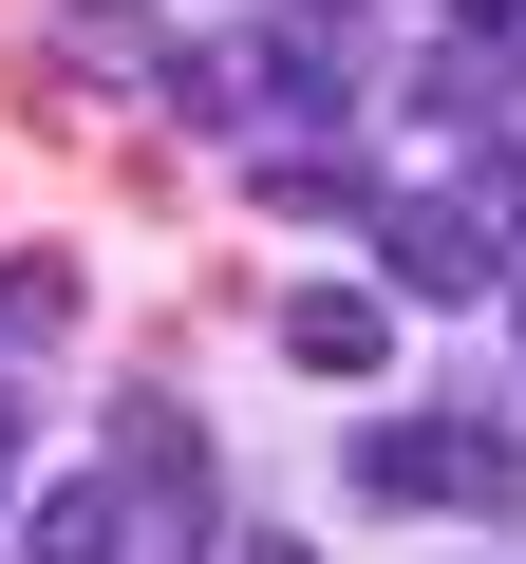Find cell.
Instances as JSON below:
<instances>
[{
  "label": "cell",
  "mask_w": 526,
  "mask_h": 564,
  "mask_svg": "<svg viewBox=\"0 0 526 564\" xmlns=\"http://www.w3.org/2000/svg\"><path fill=\"white\" fill-rule=\"evenodd\" d=\"M358 508H526L507 414H358Z\"/></svg>",
  "instance_id": "1"
},
{
  "label": "cell",
  "mask_w": 526,
  "mask_h": 564,
  "mask_svg": "<svg viewBox=\"0 0 526 564\" xmlns=\"http://www.w3.org/2000/svg\"><path fill=\"white\" fill-rule=\"evenodd\" d=\"M226 57H244V113L283 132V151H302V132H339V113H358V76H376L358 0H283V20H263V39H226Z\"/></svg>",
  "instance_id": "2"
},
{
  "label": "cell",
  "mask_w": 526,
  "mask_h": 564,
  "mask_svg": "<svg viewBox=\"0 0 526 564\" xmlns=\"http://www.w3.org/2000/svg\"><path fill=\"white\" fill-rule=\"evenodd\" d=\"M113 508H132V545H244V527L207 508V433H188L169 395L113 414Z\"/></svg>",
  "instance_id": "3"
},
{
  "label": "cell",
  "mask_w": 526,
  "mask_h": 564,
  "mask_svg": "<svg viewBox=\"0 0 526 564\" xmlns=\"http://www.w3.org/2000/svg\"><path fill=\"white\" fill-rule=\"evenodd\" d=\"M489 282H507V245H489V207H470V188L376 207V302H489Z\"/></svg>",
  "instance_id": "4"
},
{
  "label": "cell",
  "mask_w": 526,
  "mask_h": 564,
  "mask_svg": "<svg viewBox=\"0 0 526 564\" xmlns=\"http://www.w3.org/2000/svg\"><path fill=\"white\" fill-rule=\"evenodd\" d=\"M20 564H132V508H113V470H57V489H20Z\"/></svg>",
  "instance_id": "5"
},
{
  "label": "cell",
  "mask_w": 526,
  "mask_h": 564,
  "mask_svg": "<svg viewBox=\"0 0 526 564\" xmlns=\"http://www.w3.org/2000/svg\"><path fill=\"white\" fill-rule=\"evenodd\" d=\"M376 339H395L376 282H302V302H283V358H302V377H376Z\"/></svg>",
  "instance_id": "6"
},
{
  "label": "cell",
  "mask_w": 526,
  "mask_h": 564,
  "mask_svg": "<svg viewBox=\"0 0 526 564\" xmlns=\"http://www.w3.org/2000/svg\"><path fill=\"white\" fill-rule=\"evenodd\" d=\"M263 207L283 226H376V170L358 151H263Z\"/></svg>",
  "instance_id": "7"
},
{
  "label": "cell",
  "mask_w": 526,
  "mask_h": 564,
  "mask_svg": "<svg viewBox=\"0 0 526 564\" xmlns=\"http://www.w3.org/2000/svg\"><path fill=\"white\" fill-rule=\"evenodd\" d=\"M489 113H507V57L489 39H432L414 57V132H489Z\"/></svg>",
  "instance_id": "8"
},
{
  "label": "cell",
  "mask_w": 526,
  "mask_h": 564,
  "mask_svg": "<svg viewBox=\"0 0 526 564\" xmlns=\"http://www.w3.org/2000/svg\"><path fill=\"white\" fill-rule=\"evenodd\" d=\"M57 57H95V76H169V20H151V0H57Z\"/></svg>",
  "instance_id": "9"
},
{
  "label": "cell",
  "mask_w": 526,
  "mask_h": 564,
  "mask_svg": "<svg viewBox=\"0 0 526 564\" xmlns=\"http://www.w3.org/2000/svg\"><path fill=\"white\" fill-rule=\"evenodd\" d=\"M76 321V263H0V339H57Z\"/></svg>",
  "instance_id": "10"
},
{
  "label": "cell",
  "mask_w": 526,
  "mask_h": 564,
  "mask_svg": "<svg viewBox=\"0 0 526 564\" xmlns=\"http://www.w3.org/2000/svg\"><path fill=\"white\" fill-rule=\"evenodd\" d=\"M451 39H489V57H507V39H526V0H451Z\"/></svg>",
  "instance_id": "11"
},
{
  "label": "cell",
  "mask_w": 526,
  "mask_h": 564,
  "mask_svg": "<svg viewBox=\"0 0 526 564\" xmlns=\"http://www.w3.org/2000/svg\"><path fill=\"white\" fill-rule=\"evenodd\" d=\"M226 564H320V545H302V527H244V545H226Z\"/></svg>",
  "instance_id": "12"
},
{
  "label": "cell",
  "mask_w": 526,
  "mask_h": 564,
  "mask_svg": "<svg viewBox=\"0 0 526 564\" xmlns=\"http://www.w3.org/2000/svg\"><path fill=\"white\" fill-rule=\"evenodd\" d=\"M20 452H39V433H20V395H0V508H20Z\"/></svg>",
  "instance_id": "13"
}]
</instances>
